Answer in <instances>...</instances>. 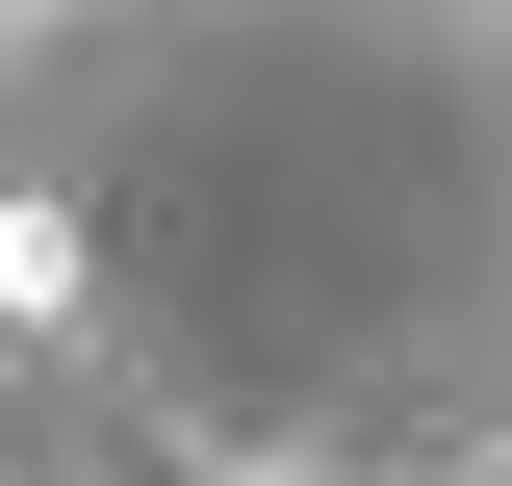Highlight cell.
<instances>
[{"label":"cell","instance_id":"cell-1","mask_svg":"<svg viewBox=\"0 0 512 486\" xmlns=\"http://www.w3.org/2000/svg\"><path fill=\"white\" fill-rule=\"evenodd\" d=\"M0 486H512V0H0Z\"/></svg>","mask_w":512,"mask_h":486}]
</instances>
